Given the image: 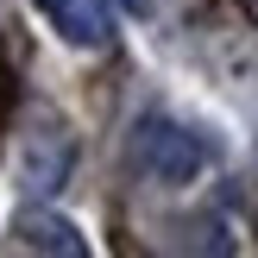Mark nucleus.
Returning <instances> with one entry per match:
<instances>
[{"mask_svg": "<svg viewBox=\"0 0 258 258\" xmlns=\"http://www.w3.org/2000/svg\"><path fill=\"white\" fill-rule=\"evenodd\" d=\"M133 158H139V170L158 176V183H189V176L208 170L214 151H208L202 133H189V126L151 113V120H139V133H133Z\"/></svg>", "mask_w": 258, "mask_h": 258, "instance_id": "f257e3e1", "label": "nucleus"}, {"mask_svg": "<svg viewBox=\"0 0 258 258\" xmlns=\"http://www.w3.org/2000/svg\"><path fill=\"white\" fill-rule=\"evenodd\" d=\"M44 7V19L57 25L70 44H82V50H101L113 38V7L107 0H38Z\"/></svg>", "mask_w": 258, "mask_h": 258, "instance_id": "f03ea898", "label": "nucleus"}, {"mask_svg": "<svg viewBox=\"0 0 258 258\" xmlns=\"http://www.w3.org/2000/svg\"><path fill=\"white\" fill-rule=\"evenodd\" d=\"M19 239H25V246H38V252H63V258L88 252L82 233H76L70 221H57V214H25V221H19Z\"/></svg>", "mask_w": 258, "mask_h": 258, "instance_id": "7ed1b4c3", "label": "nucleus"}, {"mask_svg": "<svg viewBox=\"0 0 258 258\" xmlns=\"http://www.w3.org/2000/svg\"><path fill=\"white\" fill-rule=\"evenodd\" d=\"M126 7H145V0H126Z\"/></svg>", "mask_w": 258, "mask_h": 258, "instance_id": "20e7f679", "label": "nucleus"}]
</instances>
